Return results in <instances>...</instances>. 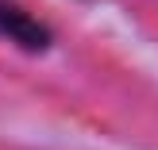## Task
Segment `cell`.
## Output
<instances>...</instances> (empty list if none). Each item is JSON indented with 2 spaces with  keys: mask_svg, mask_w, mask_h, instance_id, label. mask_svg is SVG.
<instances>
[{
  "mask_svg": "<svg viewBox=\"0 0 158 150\" xmlns=\"http://www.w3.org/2000/svg\"><path fill=\"white\" fill-rule=\"evenodd\" d=\"M0 39L15 43L27 54H43V50H50V43H54L50 27H46L43 19H35L27 8H19L15 0H0Z\"/></svg>",
  "mask_w": 158,
  "mask_h": 150,
  "instance_id": "6da1fadb",
  "label": "cell"
}]
</instances>
